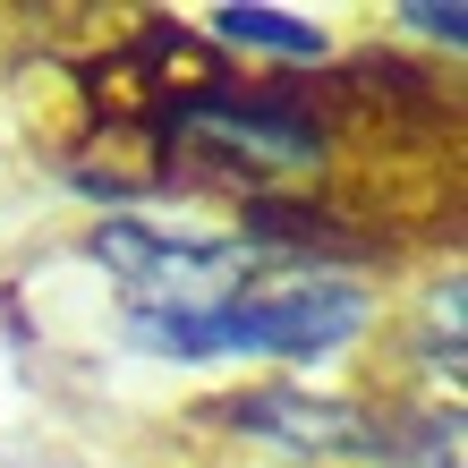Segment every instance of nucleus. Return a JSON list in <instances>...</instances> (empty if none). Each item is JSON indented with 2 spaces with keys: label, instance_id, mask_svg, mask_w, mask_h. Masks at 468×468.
Instances as JSON below:
<instances>
[{
  "label": "nucleus",
  "instance_id": "1",
  "mask_svg": "<svg viewBox=\"0 0 468 468\" xmlns=\"http://www.w3.org/2000/svg\"><path fill=\"white\" fill-rule=\"evenodd\" d=\"M383 324H392V298L357 264H272L247 290L197 298V307H112V341L162 375L256 367V375L315 383L324 367L357 357Z\"/></svg>",
  "mask_w": 468,
  "mask_h": 468
},
{
  "label": "nucleus",
  "instance_id": "2",
  "mask_svg": "<svg viewBox=\"0 0 468 468\" xmlns=\"http://www.w3.org/2000/svg\"><path fill=\"white\" fill-rule=\"evenodd\" d=\"M162 154L171 162H230L239 205L247 197H290L333 162V120L307 94L272 86V77H197L162 102Z\"/></svg>",
  "mask_w": 468,
  "mask_h": 468
},
{
  "label": "nucleus",
  "instance_id": "3",
  "mask_svg": "<svg viewBox=\"0 0 468 468\" xmlns=\"http://www.w3.org/2000/svg\"><path fill=\"white\" fill-rule=\"evenodd\" d=\"M77 256L120 290V307H197V298H230L256 272H272L230 222H171L145 205H102L77 230Z\"/></svg>",
  "mask_w": 468,
  "mask_h": 468
},
{
  "label": "nucleus",
  "instance_id": "4",
  "mask_svg": "<svg viewBox=\"0 0 468 468\" xmlns=\"http://www.w3.org/2000/svg\"><path fill=\"white\" fill-rule=\"evenodd\" d=\"M197 418L222 426L239 452H256L272 468H383V418H392V400L298 383V375H256L239 392H213Z\"/></svg>",
  "mask_w": 468,
  "mask_h": 468
},
{
  "label": "nucleus",
  "instance_id": "5",
  "mask_svg": "<svg viewBox=\"0 0 468 468\" xmlns=\"http://www.w3.org/2000/svg\"><path fill=\"white\" fill-rule=\"evenodd\" d=\"M205 51H230V60H264V69H333L341 35L324 9H282V0H222V9L197 17Z\"/></svg>",
  "mask_w": 468,
  "mask_h": 468
},
{
  "label": "nucleus",
  "instance_id": "6",
  "mask_svg": "<svg viewBox=\"0 0 468 468\" xmlns=\"http://www.w3.org/2000/svg\"><path fill=\"white\" fill-rule=\"evenodd\" d=\"M392 35H409V43H426V51H443V60H460V43H468V9L460 0H400L392 9Z\"/></svg>",
  "mask_w": 468,
  "mask_h": 468
}]
</instances>
